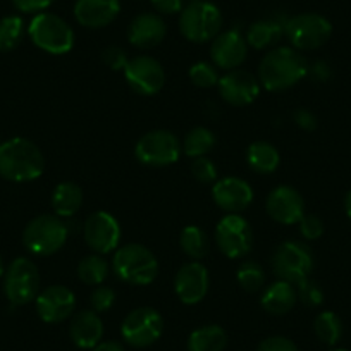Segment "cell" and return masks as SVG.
Returning <instances> with one entry per match:
<instances>
[{
  "label": "cell",
  "instance_id": "cell-43",
  "mask_svg": "<svg viewBox=\"0 0 351 351\" xmlns=\"http://www.w3.org/2000/svg\"><path fill=\"white\" fill-rule=\"evenodd\" d=\"M150 2L158 14L171 16L183 11V0H150Z\"/></svg>",
  "mask_w": 351,
  "mask_h": 351
},
{
  "label": "cell",
  "instance_id": "cell-27",
  "mask_svg": "<svg viewBox=\"0 0 351 351\" xmlns=\"http://www.w3.org/2000/svg\"><path fill=\"white\" fill-rule=\"evenodd\" d=\"M83 204V191L76 183L71 181H64V183L57 184L52 195V207L56 215L59 217H73Z\"/></svg>",
  "mask_w": 351,
  "mask_h": 351
},
{
  "label": "cell",
  "instance_id": "cell-9",
  "mask_svg": "<svg viewBox=\"0 0 351 351\" xmlns=\"http://www.w3.org/2000/svg\"><path fill=\"white\" fill-rule=\"evenodd\" d=\"M285 33L296 50H315L329 42L332 25L324 16L305 12L286 19Z\"/></svg>",
  "mask_w": 351,
  "mask_h": 351
},
{
  "label": "cell",
  "instance_id": "cell-31",
  "mask_svg": "<svg viewBox=\"0 0 351 351\" xmlns=\"http://www.w3.org/2000/svg\"><path fill=\"white\" fill-rule=\"evenodd\" d=\"M313 330L324 344L334 346L343 336V322L334 312H322L313 322Z\"/></svg>",
  "mask_w": 351,
  "mask_h": 351
},
{
  "label": "cell",
  "instance_id": "cell-24",
  "mask_svg": "<svg viewBox=\"0 0 351 351\" xmlns=\"http://www.w3.org/2000/svg\"><path fill=\"white\" fill-rule=\"evenodd\" d=\"M296 302H298L296 286H293L291 282L281 281V279H278L274 285L267 286L262 300H260L262 308L272 315H285L296 305Z\"/></svg>",
  "mask_w": 351,
  "mask_h": 351
},
{
  "label": "cell",
  "instance_id": "cell-17",
  "mask_svg": "<svg viewBox=\"0 0 351 351\" xmlns=\"http://www.w3.org/2000/svg\"><path fill=\"white\" fill-rule=\"evenodd\" d=\"M219 92L229 106L243 107L255 102L260 93L258 81L248 71L232 69L219 80Z\"/></svg>",
  "mask_w": 351,
  "mask_h": 351
},
{
  "label": "cell",
  "instance_id": "cell-45",
  "mask_svg": "<svg viewBox=\"0 0 351 351\" xmlns=\"http://www.w3.org/2000/svg\"><path fill=\"white\" fill-rule=\"evenodd\" d=\"M308 74L315 81L326 83V81H329L330 76H332V69H330L329 62H326V60H317L312 66H308Z\"/></svg>",
  "mask_w": 351,
  "mask_h": 351
},
{
  "label": "cell",
  "instance_id": "cell-29",
  "mask_svg": "<svg viewBox=\"0 0 351 351\" xmlns=\"http://www.w3.org/2000/svg\"><path fill=\"white\" fill-rule=\"evenodd\" d=\"M109 276V263L102 255H88L77 263V278L88 286H100Z\"/></svg>",
  "mask_w": 351,
  "mask_h": 351
},
{
  "label": "cell",
  "instance_id": "cell-23",
  "mask_svg": "<svg viewBox=\"0 0 351 351\" xmlns=\"http://www.w3.org/2000/svg\"><path fill=\"white\" fill-rule=\"evenodd\" d=\"M69 334L77 348L93 350L104 336V322L95 310H81L71 320Z\"/></svg>",
  "mask_w": 351,
  "mask_h": 351
},
{
  "label": "cell",
  "instance_id": "cell-41",
  "mask_svg": "<svg viewBox=\"0 0 351 351\" xmlns=\"http://www.w3.org/2000/svg\"><path fill=\"white\" fill-rule=\"evenodd\" d=\"M102 59H104V62H106L107 66L114 71H121V69L124 71L128 60H130L128 59L126 52H124L121 47H109V49H106L102 53Z\"/></svg>",
  "mask_w": 351,
  "mask_h": 351
},
{
  "label": "cell",
  "instance_id": "cell-42",
  "mask_svg": "<svg viewBox=\"0 0 351 351\" xmlns=\"http://www.w3.org/2000/svg\"><path fill=\"white\" fill-rule=\"evenodd\" d=\"M16 9L26 14H38L53 4V0H11Z\"/></svg>",
  "mask_w": 351,
  "mask_h": 351
},
{
  "label": "cell",
  "instance_id": "cell-32",
  "mask_svg": "<svg viewBox=\"0 0 351 351\" xmlns=\"http://www.w3.org/2000/svg\"><path fill=\"white\" fill-rule=\"evenodd\" d=\"M180 245L183 248V252L195 260L204 258L208 253L207 234L198 226H186L181 231Z\"/></svg>",
  "mask_w": 351,
  "mask_h": 351
},
{
  "label": "cell",
  "instance_id": "cell-36",
  "mask_svg": "<svg viewBox=\"0 0 351 351\" xmlns=\"http://www.w3.org/2000/svg\"><path fill=\"white\" fill-rule=\"evenodd\" d=\"M296 291H298V298L302 300L303 305L306 306H319L324 302V291L317 282L305 279L303 282H300L296 286Z\"/></svg>",
  "mask_w": 351,
  "mask_h": 351
},
{
  "label": "cell",
  "instance_id": "cell-25",
  "mask_svg": "<svg viewBox=\"0 0 351 351\" xmlns=\"http://www.w3.org/2000/svg\"><path fill=\"white\" fill-rule=\"evenodd\" d=\"M285 25L286 21H278V19H262L253 23L246 32V43L256 50L269 49L282 38Z\"/></svg>",
  "mask_w": 351,
  "mask_h": 351
},
{
  "label": "cell",
  "instance_id": "cell-34",
  "mask_svg": "<svg viewBox=\"0 0 351 351\" xmlns=\"http://www.w3.org/2000/svg\"><path fill=\"white\" fill-rule=\"evenodd\" d=\"M238 282L245 291L256 293L265 285V272L262 265L253 260H246L238 269Z\"/></svg>",
  "mask_w": 351,
  "mask_h": 351
},
{
  "label": "cell",
  "instance_id": "cell-39",
  "mask_svg": "<svg viewBox=\"0 0 351 351\" xmlns=\"http://www.w3.org/2000/svg\"><path fill=\"white\" fill-rule=\"evenodd\" d=\"M298 226L303 238L310 239V241H313V239L320 238V236L324 234V222L320 221V217H317V215H303V219L298 222Z\"/></svg>",
  "mask_w": 351,
  "mask_h": 351
},
{
  "label": "cell",
  "instance_id": "cell-35",
  "mask_svg": "<svg viewBox=\"0 0 351 351\" xmlns=\"http://www.w3.org/2000/svg\"><path fill=\"white\" fill-rule=\"evenodd\" d=\"M190 80L193 81V84H197V86L200 88H212V86H217L221 76H219L214 64L197 62L191 66Z\"/></svg>",
  "mask_w": 351,
  "mask_h": 351
},
{
  "label": "cell",
  "instance_id": "cell-26",
  "mask_svg": "<svg viewBox=\"0 0 351 351\" xmlns=\"http://www.w3.org/2000/svg\"><path fill=\"white\" fill-rule=\"evenodd\" d=\"M246 162L252 171L258 174H271L279 167L281 155L278 148L269 141H255L246 150Z\"/></svg>",
  "mask_w": 351,
  "mask_h": 351
},
{
  "label": "cell",
  "instance_id": "cell-8",
  "mask_svg": "<svg viewBox=\"0 0 351 351\" xmlns=\"http://www.w3.org/2000/svg\"><path fill=\"white\" fill-rule=\"evenodd\" d=\"M40 291V272L36 263L26 256L11 262L4 274V293L11 305L21 306L36 300Z\"/></svg>",
  "mask_w": 351,
  "mask_h": 351
},
{
  "label": "cell",
  "instance_id": "cell-15",
  "mask_svg": "<svg viewBox=\"0 0 351 351\" xmlns=\"http://www.w3.org/2000/svg\"><path fill=\"white\" fill-rule=\"evenodd\" d=\"M210 286L208 271L204 263L188 262L178 271L174 279L176 295L184 305H197L205 298Z\"/></svg>",
  "mask_w": 351,
  "mask_h": 351
},
{
  "label": "cell",
  "instance_id": "cell-46",
  "mask_svg": "<svg viewBox=\"0 0 351 351\" xmlns=\"http://www.w3.org/2000/svg\"><path fill=\"white\" fill-rule=\"evenodd\" d=\"M93 351H124V348L117 341H106V343L97 344Z\"/></svg>",
  "mask_w": 351,
  "mask_h": 351
},
{
  "label": "cell",
  "instance_id": "cell-11",
  "mask_svg": "<svg viewBox=\"0 0 351 351\" xmlns=\"http://www.w3.org/2000/svg\"><path fill=\"white\" fill-rule=\"evenodd\" d=\"M164 330V320L160 313L150 306H141L126 315L121 332L124 341L134 348H147L160 337Z\"/></svg>",
  "mask_w": 351,
  "mask_h": 351
},
{
  "label": "cell",
  "instance_id": "cell-47",
  "mask_svg": "<svg viewBox=\"0 0 351 351\" xmlns=\"http://www.w3.org/2000/svg\"><path fill=\"white\" fill-rule=\"evenodd\" d=\"M344 210H346V215L351 219V190L348 191L346 198H344Z\"/></svg>",
  "mask_w": 351,
  "mask_h": 351
},
{
  "label": "cell",
  "instance_id": "cell-38",
  "mask_svg": "<svg viewBox=\"0 0 351 351\" xmlns=\"http://www.w3.org/2000/svg\"><path fill=\"white\" fill-rule=\"evenodd\" d=\"M114 302H116V291L109 286H97L93 289L92 296H90V303H92V308L97 313L107 312L109 308H112Z\"/></svg>",
  "mask_w": 351,
  "mask_h": 351
},
{
  "label": "cell",
  "instance_id": "cell-48",
  "mask_svg": "<svg viewBox=\"0 0 351 351\" xmlns=\"http://www.w3.org/2000/svg\"><path fill=\"white\" fill-rule=\"evenodd\" d=\"M5 274V269H4V262H2V256H0V278Z\"/></svg>",
  "mask_w": 351,
  "mask_h": 351
},
{
  "label": "cell",
  "instance_id": "cell-3",
  "mask_svg": "<svg viewBox=\"0 0 351 351\" xmlns=\"http://www.w3.org/2000/svg\"><path fill=\"white\" fill-rule=\"evenodd\" d=\"M112 269L121 281L134 286H147L157 278L158 262L147 246L130 243L116 252Z\"/></svg>",
  "mask_w": 351,
  "mask_h": 351
},
{
  "label": "cell",
  "instance_id": "cell-12",
  "mask_svg": "<svg viewBox=\"0 0 351 351\" xmlns=\"http://www.w3.org/2000/svg\"><path fill=\"white\" fill-rule=\"evenodd\" d=\"M217 246L228 258H241L248 255L253 245V232L248 221L239 214H229L219 221L215 228Z\"/></svg>",
  "mask_w": 351,
  "mask_h": 351
},
{
  "label": "cell",
  "instance_id": "cell-5",
  "mask_svg": "<svg viewBox=\"0 0 351 351\" xmlns=\"http://www.w3.org/2000/svg\"><path fill=\"white\" fill-rule=\"evenodd\" d=\"M69 228L59 215H38L28 222L23 232V243L33 255L47 256L59 252L67 241Z\"/></svg>",
  "mask_w": 351,
  "mask_h": 351
},
{
  "label": "cell",
  "instance_id": "cell-7",
  "mask_svg": "<svg viewBox=\"0 0 351 351\" xmlns=\"http://www.w3.org/2000/svg\"><path fill=\"white\" fill-rule=\"evenodd\" d=\"M272 271L281 281L298 286L308 279L313 269V252L298 241H285L276 248L271 260Z\"/></svg>",
  "mask_w": 351,
  "mask_h": 351
},
{
  "label": "cell",
  "instance_id": "cell-22",
  "mask_svg": "<svg viewBox=\"0 0 351 351\" xmlns=\"http://www.w3.org/2000/svg\"><path fill=\"white\" fill-rule=\"evenodd\" d=\"M167 26L160 14L143 12L131 21L128 28V40L138 49H154L165 38Z\"/></svg>",
  "mask_w": 351,
  "mask_h": 351
},
{
  "label": "cell",
  "instance_id": "cell-37",
  "mask_svg": "<svg viewBox=\"0 0 351 351\" xmlns=\"http://www.w3.org/2000/svg\"><path fill=\"white\" fill-rule=\"evenodd\" d=\"M191 172L200 183H215L217 181V167L214 162L207 157H198L195 158L191 164Z\"/></svg>",
  "mask_w": 351,
  "mask_h": 351
},
{
  "label": "cell",
  "instance_id": "cell-13",
  "mask_svg": "<svg viewBox=\"0 0 351 351\" xmlns=\"http://www.w3.org/2000/svg\"><path fill=\"white\" fill-rule=\"evenodd\" d=\"M124 77L133 92L145 97L158 93L165 83L164 67L150 56H136L128 60Z\"/></svg>",
  "mask_w": 351,
  "mask_h": 351
},
{
  "label": "cell",
  "instance_id": "cell-19",
  "mask_svg": "<svg viewBox=\"0 0 351 351\" xmlns=\"http://www.w3.org/2000/svg\"><path fill=\"white\" fill-rule=\"evenodd\" d=\"M212 198L219 208L229 214H238L253 202V190L241 178L228 176L215 181L212 186Z\"/></svg>",
  "mask_w": 351,
  "mask_h": 351
},
{
  "label": "cell",
  "instance_id": "cell-4",
  "mask_svg": "<svg viewBox=\"0 0 351 351\" xmlns=\"http://www.w3.org/2000/svg\"><path fill=\"white\" fill-rule=\"evenodd\" d=\"M28 35L40 50L64 56L74 47V32L69 23L52 12H38L28 26Z\"/></svg>",
  "mask_w": 351,
  "mask_h": 351
},
{
  "label": "cell",
  "instance_id": "cell-28",
  "mask_svg": "<svg viewBox=\"0 0 351 351\" xmlns=\"http://www.w3.org/2000/svg\"><path fill=\"white\" fill-rule=\"evenodd\" d=\"M228 334L219 326H205L193 330L188 339V351H224Z\"/></svg>",
  "mask_w": 351,
  "mask_h": 351
},
{
  "label": "cell",
  "instance_id": "cell-33",
  "mask_svg": "<svg viewBox=\"0 0 351 351\" xmlns=\"http://www.w3.org/2000/svg\"><path fill=\"white\" fill-rule=\"evenodd\" d=\"M25 36V21L19 16H5L0 19V52H11Z\"/></svg>",
  "mask_w": 351,
  "mask_h": 351
},
{
  "label": "cell",
  "instance_id": "cell-40",
  "mask_svg": "<svg viewBox=\"0 0 351 351\" xmlns=\"http://www.w3.org/2000/svg\"><path fill=\"white\" fill-rule=\"evenodd\" d=\"M256 351H300L291 339L285 336H272L263 339Z\"/></svg>",
  "mask_w": 351,
  "mask_h": 351
},
{
  "label": "cell",
  "instance_id": "cell-44",
  "mask_svg": "<svg viewBox=\"0 0 351 351\" xmlns=\"http://www.w3.org/2000/svg\"><path fill=\"white\" fill-rule=\"evenodd\" d=\"M293 121L298 128L305 131H313L317 128V117L306 109H296L293 112Z\"/></svg>",
  "mask_w": 351,
  "mask_h": 351
},
{
  "label": "cell",
  "instance_id": "cell-21",
  "mask_svg": "<svg viewBox=\"0 0 351 351\" xmlns=\"http://www.w3.org/2000/svg\"><path fill=\"white\" fill-rule=\"evenodd\" d=\"M119 12V0H76L74 4V18L84 28H106Z\"/></svg>",
  "mask_w": 351,
  "mask_h": 351
},
{
  "label": "cell",
  "instance_id": "cell-1",
  "mask_svg": "<svg viewBox=\"0 0 351 351\" xmlns=\"http://www.w3.org/2000/svg\"><path fill=\"white\" fill-rule=\"evenodd\" d=\"M45 171L42 150L32 140L16 136L0 145V176L12 183H29Z\"/></svg>",
  "mask_w": 351,
  "mask_h": 351
},
{
  "label": "cell",
  "instance_id": "cell-30",
  "mask_svg": "<svg viewBox=\"0 0 351 351\" xmlns=\"http://www.w3.org/2000/svg\"><path fill=\"white\" fill-rule=\"evenodd\" d=\"M215 143H217L215 134L212 133L208 128L198 126V128H193V130L186 134V138H184L183 152L184 155H188V157H193V158L205 157V155L215 147Z\"/></svg>",
  "mask_w": 351,
  "mask_h": 351
},
{
  "label": "cell",
  "instance_id": "cell-2",
  "mask_svg": "<svg viewBox=\"0 0 351 351\" xmlns=\"http://www.w3.org/2000/svg\"><path fill=\"white\" fill-rule=\"evenodd\" d=\"M308 74V62L295 49H274L262 59L258 66V80L269 92H282L295 86Z\"/></svg>",
  "mask_w": 351,
  "mask_h": 351
},
{
  "label": "cell",
  "instance_id": "cell-18",
  "mask_svg": "<svg viewBox=\"0 0 351 351\" xmlns=\"http://www.w3.org/2000/svg\"><path fill=\"white\" fill-rule=\"evenodd\" d=\"M267 214L279 224H298L305 215V202L293 186H278L267 197Z\"/></svg>",
  "mask_w": 351,
  "mask_h": 351
},
{
  "label": "cell",
  "instance_id": "cell-49",
  "mask_svg": "<svg viewBox=\"0 0 351 351\" xmlns=\"http://www.w3.org/2000/svg\"><path fill=\"white\" fill-rule=\"evenodd\" d=\"M330 351H348V350H343V348H336V350H330Z\"/></svg>",
  "mask_w": 351,
  "mask_h": 351
},
{
  "label": "cell",
  "instance_id": "cell-16",
  "mask_svg": "<svg viewBox=\"0 0 351 351\" xmlns=\"http://www.w3.org/2000/svg\"><path fill=\"white\" fill-rule=\"evenodd\" d=\"M36 312L40 319L47 324H59L71 317L76 308V296L66 286H49L38 293L35 300Z\"/></svg>",
  "mask_w": 351,
  "mask_h": 351
},
{
  "label": "cell",
  "instance_id": "cell-6",
  "mask_svg": "<svg viewBox=\"0 0 351 351\" xmlns=\"http://www.w3.org/2000/svg\"><path fill=\"white\" fill-rule=\"evenodd\" d=\"M222 28V12L212 2L195 0L181 11L180 29L186 40L205 43L214 40Z\"/></svg>",
  "mask_w": 351,
  "mask_h": 351
},
{
  "label": "cell",
  "instance_id": "cell-10",
  "mask_svg": "<svg viewBox=\"0 0 351 351\" xmlns=\"http://www.w3.org/2000/svg\"><path fill=\"white\" fill-rule=\"evenodd\" d=\"M134 155L143 165L165 167L178 162L181 145L178 138L167 130H155L143 134L134 147Z\"/></svg>",
  "mask_w": 351,
  "mask_h": 351
},
{
  "label": "cell",
  "instance_id": "cell-14",
  "mask_svg": "<svg viewBox=\"0 0 351 351\" xmlns=\"http://www.w3.org/2000/svg\"><path fill=\"white\" fill-rule=\"evenodd\" d=\"M84 241L99 255L117 250L121 241V226L109 212H95L84 222Z\"/></svg>",
  "mask_w": 351,
  "mask_h": 351
},
{
  "label": "cell",
  "instance_id": "cell-20",
  "mask_svg": "<svg viewBox=\"0 0 351 351\" xmlns=\"http://www.w3.org/2000/svg\"><path fill=\"white\" fill-rule=\"evenodd\" d=\"M246 52H248L246 38L238 29H229V32L219 33L212 40V62H214V66L221 67V69H238L243 64V60L246 59Z\"/></svg>",
  "mask_w": 351,
  "mask_h": 351
}]
</instances>
